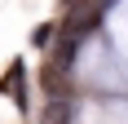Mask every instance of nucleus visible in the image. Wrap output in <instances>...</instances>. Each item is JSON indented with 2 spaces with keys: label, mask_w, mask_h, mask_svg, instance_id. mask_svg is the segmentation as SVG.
<instances>
[{
  "label": "nucleus",
  "mask_w": 128,
  "mask_h": 124,
  "mask_svg": "<svg viewBox=\"0 0 128 124\" xmlns=\"http://www.w3.org/2000/svg\"><path fill=\"white\" fill-rule=\"evenodd\" d=\"M53 36H58V27H36V36H31V40L44 49V44H53Z\"/></svg>",
  "instance_id": "1"
},
{
  "label": "nucleus",
  "mask_w": 128,
  "mask_h": 124,
  "mask_svg": "<svg viewBox=\"0 0 128 124\" xmlns=\"http://www.w3.org/2000/svg\"><path fill=\"white\" fill-rule=\"evenodd\" d=\"M93 5H97V9H106V5H115V0H93Z\"/></svg>",
  "instance_id": "2"
},
{
  "label": "nucleus",
  "mask_w": 128,
  "mask_h": 124,
  "mask_svg": "<svg viewBox=\"0 0 128 124\" xmlns=\"http://www.w3.org/2000/svg\"><path fill=\"white\" fill-rule=\"evenodd\" d=\"M66 5H75V0H66Z\"/></svg>",
  "instance_id": "3"
}]
</instances>
